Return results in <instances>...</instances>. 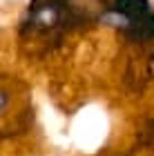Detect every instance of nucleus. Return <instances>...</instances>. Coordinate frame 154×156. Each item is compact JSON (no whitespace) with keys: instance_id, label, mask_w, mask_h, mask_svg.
<instances>
[{"instance_id":"obj_1","label":"nucleus","mask_w":154,"mask_h":156,"mask_svg":"<svg viewBox=\"0 0 154 156\" xmlns=\"http://www.w3.org/2000/svg\"><path fill=\"white\" fill-rule=\"evenodd\" d=\"M112 9L116 13H121V16H125L130 23L134 18H141L145 13H150V2L148 0H114Z\"/></svg>"}]
</instances>
